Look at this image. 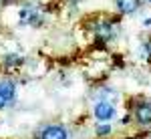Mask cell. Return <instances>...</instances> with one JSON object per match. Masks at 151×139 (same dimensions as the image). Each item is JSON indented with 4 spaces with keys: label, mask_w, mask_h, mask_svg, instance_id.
Returning <instances> with one entry per match:
<instances>
[{
    "label": "cell",
    "mask_w": 151,
    "mask_h": 139,
    "mask_svg": "<svg viewBox=\"0 0 151 139\" xmlns=\"http://www.w3.org/2000/svg\"><path fill=\"white\" fill-rule=\"evenodd\" d=\"M95 117L99 119V121H111L113 115H115V105L109 103V101H101V103L95 105Z\"/></svg>",
    "instance_id": "6da1fadb"
},
{
    "label": "cell",
    "mask_w": 151,
    "mask_h": 139,
    "mask_svg": "<svg viewBox=\"0 0 151 139\" xmlns=\"http://www.w3.org/2000/svg\"><path fill=\"white\" fill-rule=\"evenodd\" d=\"M133 115H135V121L139 123V125H151V103H139L135 105V111H133Z\"/></svg>",
    "instance_id": "7a4b0ae2"
},
{
    "label": "cell",
    "mask_w": 151,
    "mask_h": 139,
    "mask_svg": "<svg viewBox=\"0 0 151 139\" xmlns=\"http://www.w3.org/2000/svg\"><path fill=\"white\" fill-rule=\"evenodd\" d=\"M42 139H67V131L60 125H50L42 131Z\"/></svg>",
    "instance_id": "3957f363"
},
{
    "label": "cell",
    "mask_w": 151,
    "mask_h": 139,
    "mask_svg": "<svg viewBox=\"0 0 151 139\" xmlns=\"http://www.w3.org/2000/svg\"><path fill=\"white\" fill-rule=\"evenodd\" d=\"M115 6L123 14H133L139 8V0H115Z\"/></svg>",
    "instance_id": "277c9868"
},
{
    "label": "cell",
    "mask_w": 151,
    "mask_h": 139,
    "mask_svg": "<svg viewBox=\"0 0 151 139\" xmlns=\"http://www.w3.org/2000/svg\"><path fill=\"white\" fill-rule=\"evenodd\" d=\"M0 97H2L6 103H10L12 99H14V83H10V81L0 83Z\"/></svg>",
    "instance_id": "5b68a950"
},
{
    "label": "cell",
    "mask_w": 151,
    "mask_h": 139,
    "mask_svg": "<svg viewBox=\"0 0 151 139\" xmlns=\"http://www.w3.org/2000/svg\"><path fill=\"white\" fill-rule=\"evenodd\" d=\"M111 28H113V26H111L109 22H101V26L97 28V35H99V38H101V40L111 38V35H113V32H111Z\"/></svg>",
    "instance_id": "8992f818"
},
{
    "label": "cell",
    "mask_w": 151,
    "mask_h": 139,
    "mask_svg": "<svg viewBox=\"0 0 151 139\" xmlns=\"http://www.w3.org/2000/svg\"><path fill=\"white\" fill-rule=\"evenodd\" d=\"M109 133H111V127L109 125H99L97 127V135H101V137L103 135H109Z\"/></svg>",
    "instance_id": "52a82bcc"
},
{
    "label": "cell",
    "mask_w": 151,
    "mask_h": 139,
    "mask_svg": "<svg viewBox=\"0 0 151 139\" xmlns=\"http://www.w3.org/2000/svg\"><path fill=\"white\" fill-rule=\"evenodd\" d=\"M6 63H8V65H20V63H22V58H18V55H8Z\"/></svg>",
    "instance_id": "ba28073f"
},
{
    "label": "cell",
    "mask_w": 151,
    "mask_h": 139,
    "mask_svg": "<svg viewBox=\"0 0 151 139\" xmlns=\"http://www.w3.org/2000/svg\"><path fill=\"white\" fill-rule=\"evenodd\" d=\"M4 105H6V101H4V99H2V97H0V109H2V107H4Z\"/></svg>",
    "instance_id": "9c48e42d"
},
{
    "label": "cell",
    "mask_w": 151,
    "mask_h": 139,
    "mask_svg": "<svg viewBox=\"0 0 151 139\" xmlns=\"http://www.w3.org/2000/svg\"><path fill=\"white\" fill-rule=\"evenodd\" d=\"M145 26H151V18H147V20H145Z\"/></svg>",
    "instance_id": "30bf717a"
},
{
    "label": "cell",
    "mask_w": 151,
    "mask_h": 139,
    "mask_svg": "<svg viewBox=\"0 0 151 139\" xmlns=\"http://www.w3.org/2000/svg\"><path fill=\"white\" fill-rule=\"evenodd\" d=\"M149 2H151V0H149Z\"/></svg>",
    "instance_id": "8fae6325"
}]
</instances>
